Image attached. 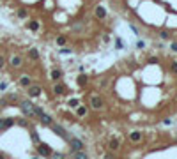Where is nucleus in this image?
Segmentation results:
<instances>
[{"mask_svg":"<svg viewBox=\"0 0 177 159\" xmlns=\"http://www.w3.org/2000/svg\"><path fill=\"white\" fill-rule=\"evenodd\" d=\"M20 108H22L23 115L28 117V119H34L36 117V111H34V103H30V101H22L20 103Z\"/></svg>","mask_w":177,"mask_h":159,"instance_id":"f257e3e1","label":"nucleus"},{"mask_svg":"<svg viewBox=\"0 0 177 159\" xmlns=\"http://www.w3.org/2000/svg\"><path fill=\"white\" fill-rule=\"evenodd\" d=\"M69 145H71V154L76 152V150H83V142L78 140V138H69Z\"/></svg>","mask_w":177,"mask_h":159,"instance_id":"f03ea898","label":"nucleus"},{"mask_svg":"<svg viewBox=\"0 0 177 159\" xmlns=\"http://www.w3.org/2000/svg\"><path fill=\"white\" fill-rule=\"evenodd\" d=\"M51 131L57 133L60 138H64V140H69V134L66 133V129H64L62 125H59V124H51Z\"/></svg>","mask_w":177,"mask_h":159,"instance_id":"7ed1b4c3","label":"nucleus"},{"mask_svg":"<svg viewBox=\"0 0 177 159\" xmlns=\"http://www.w3.org/2000/svg\"><path fill=\"white\" fill-rule=\"evenodd\" d=\"M90 106L94 110H99V108L105 106V101H103V97H99V95H92L90 97Z\"/></svg>","mask_w":177,"mask_h":159,"instance_id":"20e7f679","label":"nucleus"},{"mask_svg":"<svg viewBox=\"0 0 177 159\" xmlns=\"http://www.w3.org/2000/svg\"><path fill=\"white\" fill-rule=\"evenodd\" d=\"M9 66H11V67H14V69L22 67V66H23V58L20 57V55H13L11 58H9Z\"/></svg>","mask_w":177,"mask_h":159,"instance_id":"39448f33","label":"nucleus"},{"mask_svg":"<svg viewBox=\"0 0 177 159\" xmlns=\"http://www.w3.org/2000/svg\"><path fill=\"white\" fill-rule=\"evenodd\" d=\"M37 152H39L41 156H44V157H50V156H51V148H50L46 143H41V145L37 147Z\"/></svg>","mask_w":177,"mask_h":159,"instance_id":"423d86ee","label":"nucleus"},{"mask_svg":"<svg viewBox=\"0 0 177 159\" xmlns=\"http://www.w3.org/2000/svg\"><path fill=\"white\" fill-rule=\"evenodd\" d=\"M28 90V95H30V97H37V95L41 94V87H39V85H30V87H27Z\"/></svg>","mask_w":177,"mask_h":159,"instance_id":"0eeeda50","label":"nucleus"},{"mask_svg":"<svg viewBox=\"0 0 177 159\" xmlns=\"http://www.w3.org/2000/svg\"><path fill=\"white\" fill-rule=\"evenodd\" d=\"M64 92H66V87H64L62 83H55V85H53V94H55V95H62Z\"/></svg>","mask_w":177,"mask_h":159,"instance_id":"6e6552de","label":"nucleus"},{"mask_svg":"<svg viewBox=\"0 0 177 159\" xmlns=\"http://www.w3.org/2000/svg\"><path fill=\"white\" fill-rule=\"evenodd\" d=\"M20 85H22V87H30V85H32V80H30V76H27V74H23L22 78H20Z\"/></svg>","mask_w":177,"mask_h":159,"instance_id":"1a4fd4ad","label":"nucleus"},{"mask_svg":"<svg viewBox=\"0 0 177 159\" xmlns=\"http://www.w3.org/2000/svg\"><path fill=\"white\" fill-rule=\"evenodd\" d=\"M50 78L57 83V81L62 78V71H60V69H53V71H51V74H50Z\"/></svg>","mask_w":177,"mask_h":159,"instance_id":"9d476101","label":"nucleus"},{"mask_svg":"<svg viewBox=\"0 0 177 159\" xmlns=\"http://www.w3.org/2000/svg\"><path fill=\"white\" fill-rule=\"evenodd\" d=\"M39 120H41V124H44V125H51L53 122H51V117L50 115H46V113H43L39 117Z\"/></svg>","mask_w":177,"mask_h":159,"instance_id":"9b49d317","label":"nucleus"},{"mask_svg":"<svg viewBox=\"0 0 177 159\" xmlns=\"http://www.w3.org/2000/svg\"><path fill=\"white\" fill-rule=\"evenodd\" d=\"M129 140H131V142H135V143L140 142V140H142V133H140V131H133V133L129 134Z\"/></svg>","mask_w":177,"mask_h":159,"instance_id":"f8f14e48","label":"nucleus"},{"mask_svg":"<svg viewBox=\"0 0 177 159\" xmlns=\"http://www.w3.org/2000/svg\"><path fill=\"white\" fill-rule=\"evenodd\" d=\"M71 156H73V159H89V156L83 150H76V152H73Z\"/></svg>","mask_w":177,"mask_h":159,"instance_id":"ddd939ff","label":"nucleus"},{"mask_svg":"<svg viewBox=\"0 0 177 159\" xmlns=\"http://www.w3.org/2000/svg\"><path fill=\"white\" fill-rule=\"evenodd\" d=\"M105 16H106L105 7H103V5H98V7H96V18H105Z\"/></svg>","mask_w":177,"mask_h":159,"instance_id":"4468645a","label":"nucleus"},{"mask_svg":"<svg viewBox=\"0 0 177 159\" xmlns=\"http://www.w3.org/2000/svg\"><path fill=\"white\" fill-rule=\"evenodd\" d=\"M28 57L32 58V60H37V58H39V51H37L36 48H30V50H28Z\"/></svg>","mask_w":177,"mask_h":159,"instance_id":"2eb2a0df","label":"nucleus"},{"mask_svg":"<svg viewBox=\"0 0 177 159\" xmlns=\"http://www.w3.org/2000/svg\"><path fill=\"white\" fill-rule=\"evenodd\" d=\"M14 125V119H11V117H7V119H4V129H9V127Z\"/></svg>","mask_w":177,"mask_h":159,"instance_id":"dca6fc26","label":"nucleus"},{"mask_svg":"<svg viewBox=\"0 0 177 159\" xmlns=\"http://www.w3.org/2000/svg\"><path fill=\"white\" fill-rule=\"evenodd\" d=\"M119 145H120V143H119V140H117V138H112V140H110V145H108V147L112 148V150H117V148H119Z\"/></svg>","mask_w":177,"mask_h":159,"instance_id":"f3484780","label":"nucleus"},{"mask_svg":"<svg viewBox=\"0 0 177 159\" xmlns=\"http://www.w3.org/2000/svg\"><path fill=\"white\" fill-rule=\"evenodd\" d=\"M76 81H78V85H80V87H83V85H85V83L89 81V78L85 76V74H80V76H78V80H76Z\"/></svg>","mask_w":177,"mask_h":159,"instance_id":"a211bd4d","label":"nucleus"},{"mask_svg":"<svg viewBox=\"0 0 177 159\" xmlns=\"http://www.w3.org/2000/svg\"><path fill=\"white\" fill-rule=\"evenodd\" d=\"M87 113V106H76V115L78 117H83Z\"/></svg>","mask_w":177,"mask_h":159,"instance_id":"6ab92c4d","label":"nucleus"},{"mask_svg":"<svg viewBox=\"0 0 177 159\" xmlns=\"http://www.w3.org/2000/svg\"><path fill=\"white\" fill-rule=\"evenodd\" d=\"M27 16H28V13H27L25 9H20V11H18V18H20V19H25Z\"/></svg>","mask_w":177,"mask_h":159,"instance_id":"aec40b11","label":"nucleus"},{"mask_svg":"<svg viewBox=\"0 0 177 159\" xmlns=\"http://www.w3.org/2000/svg\"><path fill=\"white\" fill-rule=\"evenodd\" d=\"M28 28H30V30H34V32H36V30L39 28V23H37V21H30V23H28Z\"/></svg>","mask_w":177,"mask_h":159,"instance_id":"412c9836","label":"nucleus"},{"mask_svg":"<svg viewBox=\"0 0 177 159\" xmlns=\"http://www.w3.org/2000/svg\"><path fill=\"white\" fill-rule=\"evenodd\" d=\"M57 44H59V46H64V44H66V37H64V36H59V37H57Z\"/></svg>","mask_w":177,"mask_h":159,"instance_id":"4be33fe9","label":"nucleus"},{"mask_svg":"<svg viewBox=\"0 0 177 159\" xmlns=\"http://www.w3.org/2000/svg\"><path fill=\"white\" fill-rule=\"evenodd\" d=\"M122 46H124V44H122V39H120V37H115V48H117V50H122Z\"/></svg>","mask_w":177,"mask_h":159,"instance_id":"5701e85b","label":"nucleus"},{"mask_svg":"<svg viewBox=\"0 0 177 159\" xmlns=\"http://www.w3.org/2000/svg\"><path fill=\"white\" fill-rule=\"evenodd\" d=\"M30 136H32V142H34V143H39V134H37L36 131L30 133Z\"/></svg>","mask_w":177,"mask_h":159,"instance_id":"b1692460","label":"nucleus"},{"mask_svg":"<svg viewBox=\"0 0 177 159\" xmlns=\"http://www.w3.org/2000/svg\"><path fill=\"white\" fill-rule=\"evenodd\" d=\"M69 106H71V108H76V106H80V101H78V99H71V101H69Z\"/></svg>","mask_w":177,"mask_h":159,"instance_id":"393cba45","label":"nucleus"},{"mask_svg":"<svg viewBox=\"0 0 177 159\" xmlns=\"http://www.w3.org/2000/svg\"><path fill=\"white\" fill-rule=\"evenodd\" d=\"M170 71H172V72H175V74H177V60H174V62H172V64H170Z\"/></svg>","mask_w":177,"mask_h":159,"instance_id":"a878e982","label":"nucleus"},{"mask_svg":"<svg viewBox=\"0 0 177 159\" xmlns=\"http://www.w3.org/2000/svg\"><path fill=\"white\" fill-rule=\"evenodd\" d=\"M160 37H161V39H168V37H170V34H168L166 30H161V32H160Z\"/></svg>","mask_w":177,"mask_h":159,"instance_id":"bb28decb","label":"nucleus"},{"mask_svg":"<svg viewBox=\"0 0 177 159\" xmlns=\"http://www.w3.org/2000/svg\"><path fill=\"white\" fill-rule=\"evenodd\" d=\"M51 157H53V159H64V154H60V152H55V154H51Z\"/></svg>","mask_w":177,"mask_h":159,"instance_id":"cd10ccee","label":"nucleus"},{"mask_svg":"<svg viewBox=\"0 0 177 159\" xmlns=\"http://www.w3.org/2000/svg\"><path fill=\"white\" fill-rule=\"evenodd\" d=\"M18 124L22 125V127H28V122H27L25 119H20V120H18Z\"/></svg>","mask_w":177,"mask_h":159,"instance_id":"c85d7f7f","label":"nucleus"},{"mask_svg":"<svg viewBox=\"0 0 177 159\" xmlns=\"http://www.w3.org/2000/svg\"><path fill=\"white\" fill-rule=\"evenodd\" d=\"M158 62H160V60L156 58V57H151V58H149V64H151V66H154V64H158Z\"/></svg>","mask_w":177,"mask_h":159,"instance_id":"c756f323","label":"nucleus"},{"mask_svg":"<svg viewBox=\"0 0 177 159\" xmlns=\"http://www.w3.org/2000/svg\"><path fill=\"white\" fill-rule=\"evenodd\" d=\"M60 53H62V55H69L71 50H69V48H62V50H60Z\"/></svg>","mask_w":177,"mask_h":159,"instance_id":"7c9ffc66","label":"nucleus"},{"mask_svg":"<svg viewBox=\"0 0 177 159\" xmlns=\"http://www.w3.org/2000/svg\"><path fill=\"white\" fill-rule=\"evenodd\" d=\"M4 66H5V58L0 55V69H4Z\"/></svg>","mask_w":177,"mask_h":159,"instance_id":"2f4dec72","label":"nucleus"},{"mask_svg":"<svg viewBox=\"0 0 177 159\" xmlns=\"http://www.w3.org/2000/svg\"><path fill=\"white\" fill-rule=\"evenodd\" d=\"M137 48H140V50L145 48V42H143V41H138V42H137Z\"/></svg>","mask_w":177,"mask_h":159,"instance_id":"473e14b6","label":"nucleus"},{"mask_svg":"<svg viewBox=\"0 0 177 159\" xmlns=\"http://www.w3.org/2000/svg\"><path fill=\"white\" fill-rule=\"evenodd\" d=\"M170 48H172V51H175V53H177V42H172Z\"/></svg>","mask_w":177,"mask_h":159,"instance_id":"72a5a7b5","label":"nucleus"},{"mask_svg":"<svg viewBox=\"0 0 177 159\" xmlns=\"http://www.w3.org/2000/svg\"><path fill=\"white\" fill-rule=\"evenodd\" d=\"M103 159H115V156H113V154H105V157H103Z\"/></svg>","mask_w":177,"mask_h":159,"instance_id":"f704fd0d","label":"nucleus"},{"mask_svg":"<svg viewBox=\"0 0 177 159\" xmlns=\"http://www.w3.org/2000/svg\"><path fill=\"white\" fill-rule=\"evenodd\" d=\"M7 89V83H0V90H5Z\"/></svg>","mask_w":177,"mask_h":159,"instance_id":"c9c22d12","label":"nucleus"},{"mask_svg":"<svg viewBox=\"0 0 177 159\" xmlns=\"http://www.w3.org/2000/svg\"><path fill=\"white\" fill-rule=\"evenodd\" d=\"M129 27H131V30L135 32V34H138V28H137V27H135V25H129Z\"/></svg>","mask_w":177,"mask_h":159,"instance_id":"e433bc0d","label":"nucleus"},{"mask_svg":"<svg viewBox=\"0 0 177 159\" xmlns=\"http://www.w3.org/2000/svg\"><path fill=\"white\" fill-rule=\"evenodd\" d=\"M0 159H5V157H4V154H0Z\"/></svg>","mask_w":177,"mask_h":159,"instance_id":"4c0bfd02","label":"nucleus"},{"mask_svg":"<svg viewBox=\"0 0 177 159\" xmlns=\"http://www.w3.org/2000/svg\"><path fill=\"white\" fill-rule=\"evenodd\" d=\"M34 159H37V157H34Z\"/></svg>","mask_w":177,"mask_h":159,"instance_id":"58836bf2","label":"nucleus"}]
</instances>
